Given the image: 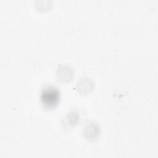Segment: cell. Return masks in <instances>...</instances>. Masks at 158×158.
<instances>
[{
	"instance_id": "obj_1",
	"label": "cell",
	"mask_w": 158,
	"mask_h": 158,
	"mask_svg": "<svg viewBox=\"0 0 158 158\" xmlns=\"http://www.w3.org/2000/svg\"><path fill=\"white\" fill-rule=\"evenodd\" d=\"M40 101L43 106L46 109L56 107L60 101V91L53 85L44 86L40 92Z\"/></svg>"
}]
</instances>
